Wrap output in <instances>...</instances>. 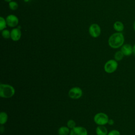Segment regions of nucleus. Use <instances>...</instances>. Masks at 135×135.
<instances>
[{"instance_id":"6ab92c4d","label":"nucleus","mask_w":135,"mask_h":135,"mask_svg":"<svg viewBox=\"0 0 135 135\" xmlns=\"http://www.w3.org/2000/svg\"><path fill=\"white\" fill-rule=\"evenodd\" d=\"M2 35L4 38H8L11 37V33L7 30H4L2 32Z\"/></svg>"},{"instance_id":"20e7f679","label":"nucleus","mask_w":135,"mask_h":135,"mask_svg":"<svg viewBox=\"0 0 135 135\" xmlns=\"http://www.w3.org/2000/svg\"><path fill=\"white\" fill-rule=\"evenodd\" d=\"M118 66V63L115 60H108L104 65V70L108 73H112L115 72Z\"/></svg>"},{"instance_id":"39448f33","label":"nucleus","mask_w":135,"mask_h":135,"mask_svg":"<svg viewBox=\"0 0 135 135\" xmlns=\"http://www.w3.org/2000/svg\"><path fill=\"white\" fill-rule=\"evenodd\" d=\"M83 94L82 89L78 86H74L70 89L68 92L69 97L72 99H79Z\"/></svg>"},{"instance_id":"f3484780","label":"nucleus","mask_w":135,"mask_h":135,"mask_svg":"<svg viewBox=\"0 0 135 135\" xmlns=\"http://www.w3.org/2000/svg\"><path fill=\"white\" fill-rule=\"evenodd\" d=\"M67 127L70 129H72L76 127V122H75L74 120L70 119L68 120V121L67 122Z\"/></svg>"},{"instance_id":"0eeeda50","label":"nucleus","mask_w":135,"mask_h":135,"mask_svg":"<svg viewBox=\"0 0 135 135\" xmlns=\"http://www.w3.org/2000/svg\"><path fill=\"white\" fill-rule=\"evenodd\" d=\"M70 135H88L87 130L81 126H76L71 129Z\"/></svg>"},{"instance_id":"5701e85b","label":"nucleus","mask_w":135,"mask_h":135,"mask_svg":"<svg viewBox=\"0 0 135 135\" xmlns=\"http://www.w3.org/2000/svg\"><path fill=\"white\" fill-rule=\"evenodd\" d=\"M132 51H133V53L135 54V44L132 46Z\"/></svg>"},{"instance_id":"dca6fc26","label":"nucleus","mask_w":135,"mask_h":135,"mask_svg":"<svg viewBox=\"0 0 135 135\" xmlns=\"http://www.w3.org/2000/svg\"><path fill=\"white\" fill-rule=\"evenodd\" d=\"M6 21L3 17H0V30L2 31L6 27Z\"/></svg>"},{"instance_id":"ddd939ff","label":"nucleus","mask_w":135,"mask_h":135,"mask_svg":"<svg viewBox=\"0 0 135 135\" xmlns=\"http://www.w3.org/2000/svg\"><path fill=\"white\" fill-rule=\"evenodd\" d=\"M70 128L65 126L61 127L57 131L59 135H68L70 134Z\"/></svg>"},{"instance_id":"f8f14e48","label":"nucleus","mask_w":135,"mask_h":135,"mask_svg":"<svg viewBox=\"0 0 135 135\" xmlns=\"http://www.w3.org/2000/svg\"><path fill=\"white\" fill-rule=\"evenodd\" d=\"M113 28L117 32H121L124 30V25L120 21H116L113 24Z\"/></svg>"},{"instance_id":"aec40b11","label":"nucleus","mask_w":135,"mask_h":135,"mask_svg":"<svg viewBox=\"0 0 135 135\" xmlns=\"http://www.w3.org/2000/svg\"><path fill=\"white\" fill-rule=\"evenodd\" d=\"M107 135H121V134L119 131L114 129V130H112L109 132H108Z\"/></svg>"},{"instance_id":"4468645a","label":"nucleus","mask_w":135,"mask_h":135,"mask_svg":"<svg viewBox=\"0 0 135 135\" xmlns=\"http://www.w3.org/2000/svg\"><path fill=\"white\" fill-rule=\"evenodd\" d=\"M8 120V114L5 112H1L0 113V124L3 125L5 124Z\"/></svg>"},{"instance_id":"f257e3e1","label":"nucleus","mask_w":135,"mask_h":135,"mask_svg":"<svg viewBox=\"0 0 135 135\" xmlns=\"http://www.w3.org/2000/svg\"><path fill=\"white\" fill-rule=\"evenodd\" d=\"M124 37L121 32H116L112 34L108 40L109 45L113 49L121 47L124 43Z\"/></svg>"},{"instance_id":"2eb2a0df","label":"nucleus","mask_w":135,"mask_h":135,"mask_svg":"<svg viewBox=\"0 0 135 135\" xmlns=\"http://www.w3.org/2000/svg\"><path fill=\"white\" fill-rule=\"evenodd\" d=\"M123 53L121 52V51H117L114 55V60H115L117 61H120L122 60L124 57Z\"/></svg>"},{"instance_id":"9b49d317","label":"nucleus","mask_w":135,"mask_h":135,"mask_svg":"<svg viewBox=\"0 0 135 135\" xmlns=\"http://www.w3.org/2000/svg\"><path fill=\"white\" fill-rule=\"evenodd\" d=\"M97 135H107L108 133L107 128L104 126H98L95 129Z\"/></svg>"},{"instance_id":"412c9836","label":"nucleus","mask_w":135,"mask_h":135,"mask_svg":"<svg viewBox=\"0 0 135 135\" xmlns=\"http://www.w3.org/2000/svg\"><path fill=\"white\" fill-rule=\"evenodd\" d=\"M114 120L113 119H109V120L108 121V123L109 125H113L114 124Z\"/></svg>"},{"instance_id":"6e6552de","label":"nucleus","mask_w":135,"mask_h":135,"mask_svg":"<svg viewBox=\"0 0 135 135\" xmlns=\"http://www.w3.org/2000/svg\"><path fill=\"white\" fill-rule=\"evenodd\" d=\"M7 24L9 27H15L17 25L18 23V19L14 15H9L7 16L6 18Z\"/></svg>"},{"instance_id":"b1692460","label":"nucleus","mask_w":135,"mask_h":135,"mask_svg":"<svg viewBox=\"0 0 135 135\" xmlns=\"http://www.w3.org/2000/svg\"><path fill=\"white\" fill-rule=\"evenodd\" d=\"M133 30H134V31H135V21H134L133 24Z\"/></svg>"},{"instance_id":"9d476101","label":"nucleus","mask_w":135,"mask_h":135,"mask_svg":"<svg viewBox=\"0 0 135 135\" xmlns=\"http://www.w3.org/2000/svg\"><path fill=\"white\" fill-rule=\"evenodd\" d=\"M21 37V32L19 28H16L12 30L11 32V38L14 41H18Z\"/></svg>"},{"instance_id":"4be33fe9","label":"nucleus","mask_w":135,"mask_h":135,"mask_svg":"<svg viewBox=\"0 0 135 135\" xmlns=\"http://www.w3.org/2000/svg\"><path fill=\"white\" fill-rule=\"evenodd\" d=\"M0 131H1V133H2L3 132V131H4V127L2 125H1V126L0 127Z\"/></svg>"},{"instance_id":"1a4fd4ad","label":"nucleus","mask_w":135,"mask_h":135,"mask_svg":"<svg viewBox=\"0 0 135 135\" xmlns=\"http://www.w3.org/2000/svg\"><path fill=\"white\" fill-rule=\"evenodd\" d=\"M121 51L124 56H130L133 53L132 46L129 44H123L121 47Z\"/></svg>"},{"instance_id":"f03ea898","label":"nucleus","mask_w":135,"mask_h":135,"mask_svg":"<svg viewBox=\"0 0 135 135\" xmlns=\"http://www.w3.org/2000/svg\"><path fill=\"white\" fill-rule=\"evenodd\" d=\"M15 93L14 88L8 84H0V97L3 98H10Z\"/></svg>"},{"instance_id":"393cba45","label":"nucleus","mask_w":135,"mask_h":135,"mask_svg":"<svg viewBox=\"0 0 135 135\" xmlns=\"http://www.w3.org/2000/svg\"><path fill=\"white\" fill-rule=\"evenodd\" d=\"M4 1H6V2H10L12 1V0H4Z\"/></svg>"},{"instance_id":"7ed1b4c3","label":"nucleus","mask_w":135,"mask_h":135,"mask_svg":"<svg viewBox=\"0 0 135 135\" xmlns=\"http://www.w3.org/2000/svg\"><path fill=\"white\" fill-rule=\"evenodd\" d=\"M109 120L108 115L103 112L97 113L93 118L94 122L98 126H104L108 123Z\"/></svg>"},{"instance_id":"a211bd4d","label":"nucleus","mask_w":135,"mask_h":135,"mask_svg":"<svg viewBox=\"0 0 135 135\" xmlns=\"http://www.w3.org/2000/svg\"><path fill=\"white\" fill-rule=\"evenodd\" d=\"M9 7L12 10H16L18 7V4L15 2L11 1L9 3Z\"/></svg>"},{"instance_id":"423d86ee","label":"nucleus","mask_w":135,"mask_h":135,"mask_svg":"<svg viewBox=\"0 0 135 135\" xmlns=\"http://www.w3.org/2000/svg\"><path fill=\"white\" fill-rule=\"evenodd\" d=\"M89 32L91 36L97 37L101 34V28L97 24H92L89 27Z\"/></svg>"}]
</instances>
